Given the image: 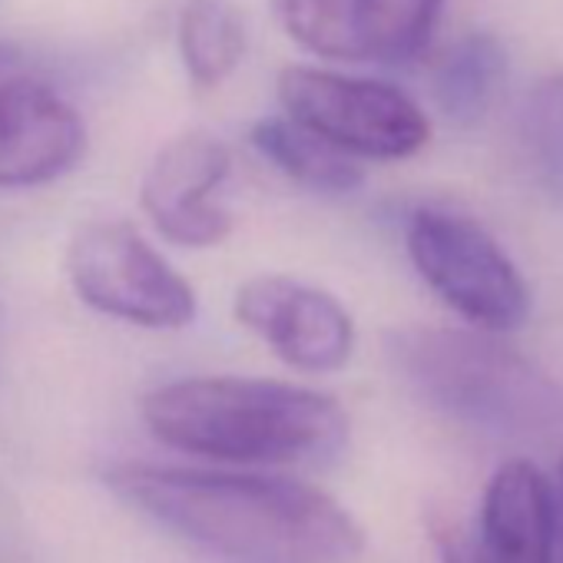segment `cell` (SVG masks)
I'll list each match as a JSON object with an SVG mask.
<instances>
[{"instance_id": "obj_11", "label": "cell", "mask_w": 563, "mask_h": 563, "mask_svg": "<svg viewBox=\"0 0 563 563\" xmlns=\"http://www.w3.org/2000/svg\"><path fill=\"white\" fill-rule=\"evenodd\" d=\"M249 140L262 159H268L282 176H289L292 183H299L306 189L342 196V192L358 189L365 179L358 159L339 153L335 146H329L325 140L296 126L286 117L258 120L252 126Z\"/></svg>"}, {"instance_id": "obj_3", "label": "cell", "mask_w": 563, "mask_h": 563, "mask_svg": "<svg viewBox=\"0 0 563 563\" xmlns=\"http://www.w3.org/2000/svg\"><path fill=\"white\" fill-rule=\"evenodd\" d=\"M388 358L434 411L487 438H543L563 424V391L527 358L474 332L398 329Z\"/></svg>"}, {"instance_id": "obj_16", "label": "cell", "mask_w": 563, "mask_h": 563, "mask_svg": "<svg viewBox=\"0 0 563 563\" xmlns=\"http://www.w3.org/2000/svg\"><path fill=\"white\" fill-rule=\"evenodd\" d=\"M286 34L309 54L325 60H365L358 0H275Z\"/></svg>"}, {"instance_id": "obj_4", "label": "cell", "mask_w": 563, "mask_h": 563, "mask_svg": "<svg viewBox=\"0 0 563 563\" xmlns=\"http://www.w3.org/2000/svg\"><path fill=\"white\" fill-rule=\"evenodd\" d=\"M275 90L286 120L352 159H408L431 140L424 110L382 80L286 67Z\"/></svg>"}, {"instance_id": "obj_14", "label": "cell", "mask_w": 563, "mask_h": 563, "mask_svg": "<svg viewBox=\"0 0 563 563\" xmlns=\"http://www.w3.org/2000/svg\"><path fill=\"white\" fill-rule=\"evenodd\" d=\"M517 150L533 186L563 202V74L530 87L517 113Z\"/></svg>"}, {"instance_id": "obj_10", "label": "cell", "mask_w": 563, "mask_h": 563, "mask_svg": "<svg viewBox=\"0 0 563 563\" xmlns=\"http://www.w3.org/2000/svg\"><path fill=\"white\" fill-rule=\"evenodd\" d=\"M467 543L477 563H553L556 497L537 464L517 457L490 477Z\"/></svg>"}, {"instance_id": "obj_9", "label": "cell", "mask_w": 563, "mask_h": 563, "mask_svg": "<svg viewBox=\"0 0 563 563\" xmlns=\"http://www.w3.org/2000/svg\"><path fill=\"white\" fill-rule=\"evenodd\" d=\"M87 126L47 84L14 70L0 51V189L44 186L80 163Z\"/></svg>"}, {"instance_id": "obj_17", "label": "cell", "mask_w": 563, "mask_h": 563, "mask_svg": "<svg viewBox=\"0 0 563 563\" xmlns=\"http://www.w3.org/2000/svg\"><path fill=\"white\" fill-rule=\"evenodd\" d=\"M434 543H438V556L441 563H477L467 543V533L461 527L451 523H438L434 527Z\"/></svg>"}, {"instance_id": "obj_6", "label": "cell", "mask_w": 563, "mask_h": 563, "mask_svg": "<svg viewBox=\"0 0 563 563\" xmlns=\"http://www.w3.org/2000/svg\"><path fill=\"white\" fill-rule=\"evenodd\" d=\"M67 275L90 309L140 329H186L199 309L189 282L130 222L80 225L67 249Z\"/></svg>"}, {"instance_id": "obj_18", "label": "cell", "mask_w": 563, "mask_h": 563, "mask_svg": "<svg viewBox=\"0 0 563 563\" xmlns=\"http://www.w3.org/2000/svg\"><path fill=\"white\" fill-rule=\"evenodd\" d=\"M553 497H556V540H560V550H563V464H560V481L553 487Z\"/></svg>"}, {"instance_id": "obj_15", "label": "cell", "mask_w": 563, "mask_h": 563, "mask_svg": "<svg viewBox=\"0 0 563 563\" xmlns=\"http://www.w3.org/2000/svg\"><path fill=\"white\" fill-rule=\"evenodd\" d=\"M441 0H358L365 60L408 64L431 44Z\"/></svg>"}, {"instance_id": "obj_13", "label": "cell", "mask_w": 563, "mask_h": 563, "mask_svg": "<svg viewBox=\"0 0 563 563\" xmlns=\"http://www.w3.org/2000/svg\"><path fill=\"white\" fill-rule=\"evenodd\" d=\"M176 47L186 77L212 90L245 57V21L232 0H186L176 24Z\"/></svg>"}, {"instance_id": "obj_8", "label": "cell", "mask_w": 563, "mask_h": 563, "mask_svg": "<svg viewBox=\"0 0 563 563\" xmlns=\"http://www.w3.org/2000/svg\"><path fill=\"white\" fill-rule=\"evenodd\" d=\"M229 169L232 156L222 140L202 130L179 133L153 156L143 176V212L176 245H219L232 232V212L216 199Z\"/></svg>"}, {"instance_id": "obj_7", "label": "cell", "mask_w": 563, "mask_h": 563, "mask_svg": "<svg viewBox=\"0 0 563 563\" xmlns=\"http://www.w3.org/2000/svg\"><path fill=\"white\" fill-rule=\"evenodd\" d=\"M235 319L299 372H335L352 358L355 322L345 306L289 275H255L235 292Z\"/></svg>"}, {"instance_id": "obj_2", "label": "cell", "mask_w": 563, "mask_h": 563, "mask_svg": "<svg viewBox=\"0 0 563 563\" xmlns=\"http://www.w3.org/2000/svg\"><path fill=\"white\" fill-rule=\"evenodd\" d=\"M146 428L169 448L222 464H325L349 444L332 395L268 378H183L146 395Z\"/></svg>"}, {"instance_id": "obj_12", "label": "cell", "mask_w": 563, "mask_h": 563, "mask_svg": "<svg viewBox=\"0 0 563 563\" xmlns=\"http://www.w3.org/2000/svg\"><path fill=\"white\" fill-rule=\"evenodd\" d=\"M504 80H507L504 44L490 34H467L464 41L451 44L438 60L431 90H434V103L451 123L471 126L487 117Z\"/></svg>"}, {"instance_id": "obj_1", "label": "cell", "mask_w": 563, "mask_h": 563, "mask_svg": "<svg viewBox=\"0 0 563 563\" xmlns=\"http://www.w3.org/2000/svg\"><path fill=\"white\" fill-rule=\"evenodd\" d=\"M107 487L225 563H342L365 547L362 523L332 494L289 477L117 464Z\"/></svg>"}, {"instance_id": "obj_5", "label": "cell", "mask_w": 563, "mask_h": 563, "mask_svg": "<svg viewBox=\"0 0 563 563\" xmlns=\"http://www.w3.org/2000/svg\"><path fill=\"white\" fill-rule=\"evenodd\" d=\"M408 255L418 275L464 322L510 332L530 312V289L497 239L471 216L424 206L408 219Z\"/></svg>"}]
</instances>
